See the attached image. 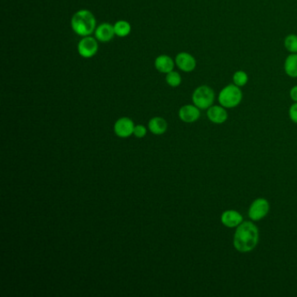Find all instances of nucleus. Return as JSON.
Listing matches in <instances>:
<instances>
[{"label":"nucleus","instance_id":"nucleus-2","mask_svg":"<svg viewBox=\"0 0 297 297\" xmlns=\"http://www.w3.org/2000/svg\"><path fill=\"white\" fill-rule=\"evenodd\" d=\"M71 26L78 35L82 37L90 36L96 29V20L90 11L80 10L74 14Z\"/></svg>","mask_w":297,"mask_h":297},{"label":"nucleus","instance_id":"nucleus-6","mask_svg":"<svg viewBox=\"0 0 297 297\" xmlns=\"http://www.w3.org/2000/svg\"><path fill=\"white\" fill-rule=\"evenodd\" d=\"M99 50V44L96 38L86 36L78 44V52L81 57L90 59L96 55Z\"/></svg>","mask_w":297,"mask_h":297},{"label":"nucleus","instance_id":"nucleus-1","mask_svg":"<svg viewBox=\"0 0 297 297\" xmlns=\"http://www.w3.org/2000/svg\"><path fill=\"white\" fill-rule=\"evenodd\" d=\"M259 242V229L253 220H243L235 228L233 245L240 253H249Z\"/></svg>","mask_w":297,"mask_h":297},{"label":"nucleus","instance_id":"nucleus-11","mask_svg":"<svg viewBox=\"0 0 297 297\" xmlns=\"http://www.w3.org/2000/svg\"><path fill=\"white\" fill-rule=\"evenodd\" d=\"M207 119L210 120L212 123L220 125L227 121L228 118L227 108L222 106H212L207 111Z\"/></svg>","mask_w":297,"mask_h":297},{"label":"nucleus","instance_id":"nucleus-7","mask_svg":"<svg viewBox=\"0 0 297 297\" xmlns=\"http://www.w3.org/2000/svg\"><path fill=\"white\" fill-rule=\"evenodd\" d=\"M175 65L184 73H191L196 68V60L192 54L188 53H180L175 57Z\"/></svg>","mask_w":297,"mask_h":297},{"label":"nucleus","instance_id":"nucleus-9","mask_svg":"<svg viewBox=\"0 0 297 297\" xmlns=\"http://www.w3.org/2000/svg\"><path fill=\"white\" fill-rule=\"evenodd\" d=\"M243 220L242 214L234 209L225 210L220 215V222L228 228H236Z\"/></svg>","mask_w":297,"mask_h":297},{"label":"nucleus","instance_id":"nucleus-4","mask_svg":"<svg viewBox=\"0 0 297 297\" xmlns=\"http://www.w3.org/2000/svg\"><path fill=\"white\" fill-rule=\"evenodd\" d=\"M215 99L214 92L210 87L207 85H202L198 87L193 93L192 100L200 110H206L213 106Z\"/></svg>","mask_w":297,"mask_h":297},{"label":"nucleus","instance_id":"nucleus-3","mask_svg":"<svg viewBox=\"0 0 297 297\" xmlns=\"http://www.w3.org/2000/svg\"><path fill=\"white\" fill-rule=\"evenodd\" d=\"M243 94L240 87L233 83L227 85L220 90V94L218 95V101L220 106L227 109H230L238 107L241 102Z\"/></svg>","mask_w":297,"mask_h":297},{"label":"nucleus","instance_id":"nucleus-8","mask_svg":"<svg viewBox=\"0 0 297 297\" xmlns=\"http://www.w3.org/2000/svg\"><path fill=\"white\" fill-rule=\"evenodd\" d=\"M134 123L127 117H122L114 124V132L120 138H127L134 134Z\"/></svg>","mask_w":297,"mask_h":297},{"label":"nucleus","instance_id":"nucleus-5","mask_svg":"<svg viewBox=\"0 0 297 297\" xmlns=\"http://www.w3.org/2000/svg\"><path fill=\"white\" fill-rule=\"evenodd\" d=\"M269 202L265 198H257L248 207L247 215L251 220L259 221L267 216L269 212Z\"/></svg>","mask_w":297,"mask_h":297},{"label":"nucleus","instance_id":"nucleus-10","mask_svg":"<svg viewBox=\"0 0 297 297\" xmlns=\"http://www.w3.org/2000/svg\"><path fill=\"white\" fill-rule=\"evenodd\" d=\"M200 110L195 105H185L179 110V118L185 123H194L200 119Z\"/></svg>","mask_w":297,"mask_h":297},{"label":"nucleus","instance_id":"nucleus-15","mask_svg":"<svg viewBox=\"0 0 297 297\" xmlns=\"http://www.w3.org/2000/svg\"><path fill=\"white\" fill-rule=\"evenodd\" d=\"M284 71L288 77L297 78V54H291L286 58Z\"/></svg>","mask_w":297,"mask_h":297},{"label":"nucleus","instance_id":"nucleus-21","mask_svg":"<svg viewBox=\"0 0 297 297\" xmlns=\"http://www.w3.org/2000/svg\"><path fill=\"white\" fill-rule=\"evenodd\" d=\"M288 116L292 122L297 124V102H294V104L291 105L289 110H288Z\"/></svg>","mask_w":297,"mask_h":297},{"label":"nucleus","instance_id":"nucleus-16","mask_svg":"<svg viewBox=\"0 0 297 297\" xmlns=\"http://www.w3.org/2000/svg\"><path fill=\"white\" fill-rule=\"evenodd\" d=\"M114 27L115 35L120 38L127 37L130 34L132 30L130 24L126 20H119L114 24Z\"/></svg>","mask_w":297,"mask_h":297},{"label":"nucleus","instance_id":"nucleus-22","mask_svg":"<svg viewBox=\"0 0 297 297\" xmlns=\"http://www.w3.org/2000/svg\"><path fill=\"white\" fill-rule=\"evenodd\" d=\"M289 96H290L291 100H293L294 102H297V85L291 88Z\"/></svg>","mask_w":297,"mask_h":297},{"label":"nucleus","instance_id":"nucleus-19","mask_svg":"<svg viewBox=\"0 0 297 297\" xmlns=\"http://www.w3.org/2000/svg\"><path fill=\"white\" fill-rule=\"evenodd\" d=\"M166 81L167 83L172 87H178L181 84V76L178 72L172 71L170 73L167 74L166 76Z\"/></svg>","mask_w":297,"mask_h":297},{"label":"nucleus","instance_id":"nucleus-18","mask_svg":"<svg viewBox=\"0 0 297 297\" xmlns=\"http://www.w3.org/2000/svg\"><path fill=\"white\" fill-rule=\"evenodd\" d=\"M233 82L237 87H242L248 82V75L244 71H236L233 75Z\"/></svg>","mask_w":297,"mask_h":297},{"label":"nucleus","instance_id":"nucleus-17","mask_svg":"<svg viewBox=\"0 0 297 297\" xmlns=\"http://www.w3.org/2000/svg\"><path fill=\"white\" fill-rule=\"evenodd\" d=\"M284 47L290 54H297V35L288 34L284 40Z\"/></svg>","mask_w":297,"mask_h":297},{"label":"nucleus","instance_id":"nucleus-14","mask_svg":"<svg viewBox=\"0 0 297 297\" xmlns=\"http://www.w3.org/2000/svg\"><path fill=\"white\" fill-rule=\"evenodd\" d=\"M148 128L152 134H163L167 130V122L163 118L154 117L149 121Z\"/></svg>","mask_w":297,"mask_h":297},{"label":"nucleus","instance_id":"nucleus-13","mask_svg":"<svg viewBox=\"0 0 297 297\" xmlns=\"http://www.w3.org/2000/svg\"><path fill=\"white\" fill-rule=\"evenodd\" d=\"M175 61L168 55H160L154 61V67L161 74H168L174 71Z\"/></svg>","mask_w":297,"mask_h":297},{"label":"nucleus","instance_id":"nucleus-12","mask_svg":"<svg viewBox=\"0 0 297 297\" xmlns=\"http://www.w3.org/2000/svg\"><path fill=\"white\" fill-rule=\"evenodd\" d=\"M94 34L98 41L104 42V43L109 42L110 40L114 39L115 35L114 27L109 23L100 24V26L96 27V29L94 31Z\"/></svg>","mask_w":297,"mask_h":297},{"label":"nucleus","instance_id":"nucleus-20","mask_svg":"<svg viewBox=\"0 0 297 297\" xmlns=\"http://www.w3.org/2000/svg\"><path fill=\"white\" fill-rule=\"evenodd\" d=\"M134 134L135 137L143 138L147 134V128L143 125H137L134 127Z\"/></svg>","mask_w":297,"mask_h":297}]
</instances>
